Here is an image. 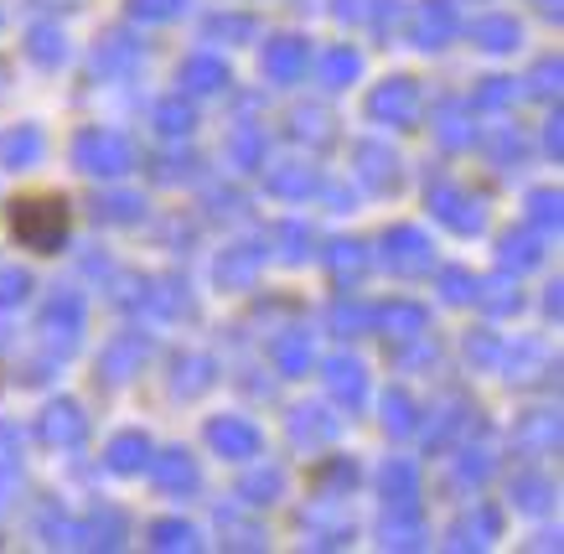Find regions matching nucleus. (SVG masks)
Masks as SVG:
<instances>
[{"label": "nucleus", "mask_w": 564, "mask_h": 554, "mask_svg": "<svg viewBox=\"0 0 564 554\" xmlns=\"http://www.w3.org/2000/svg\"><path fill=\"white\" fill-rule=\"evenodd\" d=\"M63 228H68V213H63V203H21V208H17V233L26 243H42V249H52V243L63 239Z\"/></svg>", "instance_id": "f257e3e1"}]
</instances>
